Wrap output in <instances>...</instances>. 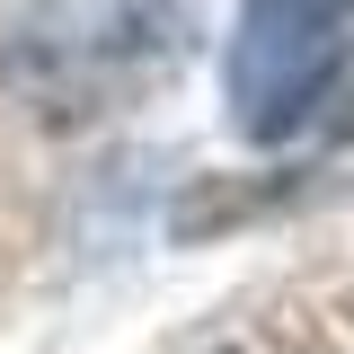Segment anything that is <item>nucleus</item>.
Instances as JSON below:
<instances>
[{"mask_svg": "<svg viewBox=\"0 0 354 354\" xmlns=\"http://www.w3.org/2000/svg\"><path fill=\"white\" fill-rule=\"evenodd\" d=\"M177 0H44L9 27V80H27L53 115H97L133 80L169 71L186 44Z\"/></svg>", "mask_w": 354, "mask_h": 354, "instance_id": "1", "label": "nucleus"}, {"mask_svg": "<svg viewBox=\"0 0 354 354\" xmlns=\"http://www.w3.org/2000/svg\"><path fill=\"white\" fill-rule=\"evenodd\" d=\"M354 36V0H248L230 53H221V97L230 124L248 142H283L301 133V115L328 97L337 62Z\"/></svg>", "mask_w": 354, "mask_h": 354, "instance_id": "2", "label": "nucleus"}, {"mask_svg": "<svg viewBox=\"0 0 354 354\" xmlns=\"http://www.w3.org/2000/svg\"><path fill=\"white\" fill-rule=\"evenodd\" d=\"M337 133L354 142V80H346V97H337Z\"/></svg>", "mask_w": 354, "mask_h": 354, "instance_id": "3", "label": "nucleus"}]
</instances>
